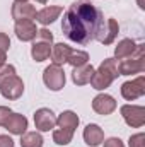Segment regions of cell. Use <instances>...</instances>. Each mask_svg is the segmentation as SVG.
<instances>
[{"instance_id": "6da1fadb", "label": "cell", "mask_w": 145, "mask_h": 147, "mask_svg": "<svg viewBox=\"0 0 145 147\" xmlns=\"http://www.w3.org/2000/svg\"><path fill=\"white\" fill-rule=\"evenodd\" d=\"M103 21V12L91 0H77L63 14L62 31L77 45H89L96 38Z\"/></svg>"}, {"instance_id": "7a4b0ae2", "label": "cell", "mask_w": 145, "mask_h": 147, "mask_svg": "<svg viewBox=\"0 0 145 147\" xmlns=\"http://www.w3.org/2000/svg\"><path fill=\"white\" fill-rule=\"evenodd\" d=\"M118 62L114 58H106L97 70H94V75L91 79V86L96 91H104L113 84L114 79H118Z\"/></svg>"}, {"instance_id": "3957f363", "label": "cell", "mask_w": 145, "mask_h": 147, "mask_svg": "<svg viewBox=\"0 0 145 147\" xmlns=\"http://www.w3.org/2000/svg\"><path fill=\"white\" fill-rule=\"evenodd\" d=\"M51 46H53V34L51 31H48L46 28L38 29L36 38L33 39V46H31V57L34 62H44L50 58L51 53Z\"/></svg>"}, {"instance_id": "277c9868", "label": "cell", "mask_w": 145, "mask_h": 147, "mask_svg": "<svg viewBox=\"0 0 145 147\" xmlns=\"http://www.w3.org/2000/svg\"><path fill=\"white\" fill-rule=\"evenodd\" d=\"M145 70V46L138 45L135 55L123 58V62L118 65L119 75H133V74H142Z\"/></svg>"}, {"instance_id": "5b68a950", "label": "cell", "mask_w": 145, "mask_h": 147, "mask_svg": "<svg viewBox=\"0 0 145 147\" xmlns=\"http://www.w3.org/2000/svg\"><path fill=\"white\" fill-rule=\"evenodd\" d=\"M43 82L44 86L50 89V91H60L65 87V82H67V77H65V70L63 67L60 65H48L43 72Z\"/></svg>"}, {"instance_id": "8992f818", "label": "cell", "mask_w": 145, "mask_h": 147, "mask_svg": "<svg viewBox=\"0 0 145 147\" xmlns=\"http://www.w3.org/2000/svg\"><path fill=\"white\" fill-rule=\"evenodd\" d=\"M119 113L125 120V123L132 128H140L145 125V110L138 105H123Z\"/></svg>"}, {"instance_id": "52a82bcc", "label": "cell", "mask_w": 145, "mask_h": 147, "mask_svg": "<svg viewBox=\"0 0 145 147\" xmlns=\"http://www.w3.org/2000/svg\"><path fill=\"white\" fill-rule=\"evenodd\" d=\"M22 92H24V82H22V79L17 74L12 75V77H9L7 80H3L0 84V94L5 99H9V101L19 99L22 96Z\"/></svg>"}, {"instance_id": "ba28073f", "label": "cell", "mask_w": 145, "mask_h": 147, "mask_svg": "<svg viewBox=\"0 0 145 147\" xmlns=\"http://www.w3.org/2000/svg\"><path fill=\"white\" fill-rule=\"evenodd\" d=\"M118 33H119V24H118V21L113 19V17H109L108 21H103V22H101V26H99V29H97L94 39H97V41L103 43V45H111V43L116 39Z\"/></svg>"}, {"instance_id": "9c48e42d", "label": "cell", "mask_w": 145, "mask_h": 147, "mask_svg": "<svg viewBox=\"0 0 145 147\" xmlns=\"http://www.w3.org/2000/svg\"><path fill=\"white\" fill-rule=\"evenodd\" d=\"M145 94V77L140 75L135 80H126L121 86V96L126 101H135Z\"/></svg>"}, {"instance_id": "30bf717a", "label": "cell", "mask_w": 145, "mask_h": 147, "mask_svg": "<svg viewBox=\"0 0 145 147\" xmlns=\"http://www.w3.org/2000/svg\"><path fill=\"white\" fill-rule=\"evenodd\" d=\"M34 125L39 132H50L56 125V116L50 108H39L34 113Z\"/></svg>"}, {"instance_id": "8fae6325", "label": "cell", "mask_w": 145, "mask_h": 147, "mask_svg": "<svg viewBox=\"0 0 145 147\" xmlns=\"http://www.w3.org/2000/svg\"><path fill=\"white\" fill-rule=\"evenodd\" d=\"M36 7L29 2H14L12 3V17L14 21H24V19H29V21H34L36 19Z\"/></svg>"}, {"instance_id": "7c38bea8", "label": "cell", "mask_w": 145, "mask_h": 147, "mask_svg": "<svg viewBox=\"0 0 145 147\" xmlns=\"http://www.w3.org/2000/svg\"><path fill=\"white\" fill-rule=\"evenodd\" d=\"M92 110L96 111L97 115H103V116L111 115L113 111L116 110V101L109 94H104V92L103 94H97L92 99Z\"/></svg>"}, {"instance_id": "4fadbf2b", "label": "cell", "mask_w": 145, "mask_h": 147, "mask_svg": "<svg viewBox=\"0 0 145 147\" xmlns=\"http://www.w3.org/2000/svg\"><path fill=\"white\" fill-rule=\"evenodd\" d=\"M14 31H15V36L19 38L21 41H33L38 34V28L34 24V21H29V19L15 21Z\"/></svg>"}, {"instance_id": "5bb4252c", "label": "cell", "mask_w": 145, "mask_h": 147, "mask_svg": "<svg viewBox=\"0 0 145 147\" xmlns=\"http://www.w3.org/2000/svg\"><path fill=\"white\" fill-rule=\"evenodd\" d=\"M84 142L87 144V146L91 147H97L103 144V140H104V132H103V128L99 127V125H96V123H89L85 128H84Z\"/></svg>"}, {"instance_id": "9a60e30c", "label": "cell", "mask_w": 145, "mask_h": 147, "mask_svg": "<svg viewBox=\"0 0 145 147\" xmlns=\"http://www.w3.org/2000/svg\"><path fill=\"white\" fill-rule=\"evenodd\" d=\"M3 127H5L12 135H22V134H26V130H28V118H26L24 115L12 113V115L9 116V120L5 121Z\"/></svg>"}, {"instance_id": "2e32d148", "label": "cell", "mask_w": 145, "mask_h": 147, "mask_svg": "<svg viewBox=\"0 0 145 147\" xmlns=\"http://www.w3.org/2000/svg\"><path fill=\"white\" fill-rule=\"evenodd\" d=\"M63 12V9L60 7V5H50V7H43L41 10H38L36 14V21L39 24H43V26H48V24H53L58 17H60V14Z\"/></svg>"}, {"instance_id": "e0dca14e", "label": "cell", "mask_w": 145, "mask_h": 147, "mask_svg": "<svg viewBox=\"0 0 145 147\" xmlns=\"http://www.w3.org/2000/svg\"><path fill=\"white\" fill-rule=\"evenodd\" d=\"M92 75H94V67H92L91 63H85V65H82V67H75V69H73L72 80H73L75 86H85V84L91 82Z\"/></svg>"}, {"instance_id": "ac0fdd59", "label": "cell", "mask_w": 145, "mask_h": 147, "mask_svg": "<svg viewBox=\"0 0 145 147\" xmlns=\"http://www.w3.org/2000/svg\"><path fill=\"white\" fill-rule=\"evenodd\" d=\"M137 48H138V45H137L133 39H130V38H125V39H121V41L116 45V48H114V57H116V60L128 58V57L135 55Z\"/></svg>"}, {"instance_id": "d6986e66", "label": "cell", "mask_w": 145, "mask_h": 147, "mask_svg": "<svg viewBox=\"0 0 145 147\" xmlns=\"http://www.w3.org/2000/svg\"><path fill=\"white\" fill-rule=\"evenodd\" d=\"M70 51H72V48H70L68 45H65V43H56V45H53V46H51V53H50L51 62H53L55 65H60V67H62L63 63H67Z\"/></svg>"}, {"instance_id": "ffe728a7", "label": "cell", "mask_w": 145, "mask_h": 147, "mask_svg": "<svg viewBox=\"0 0 145 147\" xmlns=\"http://www.w3.org/2000/svg\"><path fill=\"white\" fill-rule=\"evenodd\" d=\"M79 123H80V120H79L77 113H73L70 110L62 111L58 115V118H56L58 128H67V130H72V132H75V128L79 127Z\"/></svg>"}, {"instance_id": "44dd1931", "label": "cell", "mask_w": 145, "mask_h": 147, "mask_svg": "<svg viewBox=\"0 0 145 147\" xmlns=\"http://www.w3.org/2000/svg\"><path fill=\"white\" fill-rule=\"evenodd\" d=\"M43 142L39 132H26L21 135V147H43Z\"/></svg>"}, {"instance_id": "7402d4cb", "label": "cell", "mask_w": 145, "mask_h": 147, "mask_svg": "<svg viewBox=\"0 0 145 147\" xmlns=\"http://www.w3.org/2000/svg\"><path fill=\"white\" fill-rule=\"evenodd\" d=\"M67 63H70L73 69H75V67H82V65L89 63V53H87V51H84V50H73V48H72V51H70V55H68Z\"/></svg>"}, {"instance_id": "603a6c76", "label": "cell", "mask_w": 145, "mask_h": 147, "mask_svg": "<svg viewBox=\"0 0 145 147\" xmlns=\"http://www.w3.org/2000/svg\"><path fill=\"white\" fill-rule=\"evenodd\" d=\"M73 139V132L67 128H55L53 130V142L58 146H68Z\"/></svg>"}, {"instance_id": "cb8c5ba5", "label": "cell", "mask_w": 145, "mask_h": 147, "mask_svg": "<svg viewBox=\"0 0 145 147\" xmlns=\"http://www.w3.org/2000/svg\"><path fill=\"white\" fill-rule=\"evenodd\" d=\"M12 75H15V67L14 65H2L0 67V84L3 82V80H7L9 77H12Z\"/></svg>"}, {"instance_id": "d4e9b609", "label": "cell", "mask_w": 145, "mask_h": 147, "mask_svg": "<svg viewBox=\"0 0 145 147\" xmlns=\"http://www.w3.org/2000/svg\"><path fill=\"white\" fill-rule=\"evenodd\" d=\"M128 146L130 147H145V134H135L130 137L128 140Z\"/></svg>"}, {"instance_id": "484cf974", "label": "cell", "mask_w": 145, "mask_h": 147, "mask_svg": "<svg viewBox=\"0 0 145 147\" xmlns=\"http://www.w3.org/2000/svg\"><path fill=\"white\" fill-rule=\"evenodd\" d=\"M12 113H14V111L10 110V108H7V106H0V127L5 125V121L9 120V116H10Z\"/></svg>"}, {"instance_id": "4316f807", "label": "cell", "mask_w": 145, "mask_h": 147, "mask_svg": "<svg viewBox=\"0 0 145 147\" xmlns=\"http://www.w3.org/2000/svg\"><path fill=\"white\" fill-rule=\"evenodd\" d=\"M10 48V38L7 36L5 33H0V51H5Z\"/></svg>"}, {"instance_id": "83f0119b", "label": "cell", "mask_w": 145, "mask_h": 147, "mask_svg": "<svg viewBox=\"0 0 145 147\" xmlns=\"http://www.w3.org/2000/svg\"><path fill=\"white\" fill-rule=\"evenodd\" d=\"M104 142V146L103 147H125V144L118 139V137H111L108 140H103Z\"/></svg>"}, {"instance_id": "f1b7e54d", "label": "cell", "mask_w": 145, "mask_h": 147, "mask_svg": "<svg viewBox=\"0 0 145 147\" xmlns=\"http://www.w3.org/2000/svg\"><path fill=\"white\" fill-rule=\"evenodd\" d=\"M0 147H14V140L9 135H0Z\"/></svg>"}, {"instance_id": "f546056e", "label": "cell", "mask_w": 145, "mask_h": 147, "mask_svg": "<svg viewBox=\"0 0 145 147\" xmlns=\"http://www.w3.org/2000/svg\"><path fill=\"white\" fill-rule=\"evenodd\" d=\"M5 60H7V53L5 51H0V67L5 65Z\"/></svg>"}, {"instance_id": "4dcf8cb0", "label": "cell", "mask_w": 145, "mask_h": 147, "mask_svg": "<svg viewBox=\"0 0 145 147\" xmlns=\"http://www.w3.org/2000/svg\"><path fill=\"white\" fill-rule=\"evenodd\" d=\"M138 7H140L142 10H145V2L144 0H138Z\"/></svg>"}, {"instance_id": "1f68e13d", "label": "cell", "mask_w": 145, "mask_h": 147, "mask_svg": "<svg viewBox=\"0 0 145 147\" xmlns=\"http://www.w3.org/2000/svg\"><path fill=\"white\" fill-rule=\"evenodd\" d=\"M38 3H46V2H48V0H36Z\"/></svg>"}, {"instance_id": "d6a6232c", "label": "cell", "mask_w": 145, "mask_h": 147, "mask_svg": "<svg viewBox=\"0 0 145 147\" xmlns=\"http://www.w3.org/2000/svg\"><path fill=\"white\" fill-rule=\"evenodd\" d=\"M14 2H29V0H14Z\"/></svg>"}]
</instances>
